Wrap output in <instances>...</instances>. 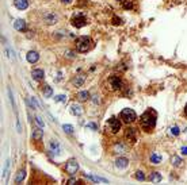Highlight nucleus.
Returning a JSON list of instances; mask_svg holds the SVG:
<instances>
[{"label": "nucleus", "instance_id": "obj_1", "mask_svg": "<svg viewBox=\"0 0 187 185\" xmlns=\"http://www.w3.org/2000/svg\"><path fill=\"white\" fill-rule=\"evenodd\" d=\"M156 111L155 110H152V108H149V110H146L144 114H142L141 116V126L142 128L145 130H152L155 126H156Z\"/></svg>", "mask_w": 187, "mask_h": 185}, {"label": "nucleus", "instance_id": "obj_2", "mask_svg": "<svg viewBox=\"0 0 187 185\" xmlns=\"http://www.w3.org/2000/svg\"><path fill=\"white\" fill-rule=\"evenodd\" d=\"M76 46H77L79 52L86 53L92 47V39L90 37H79L76 41Z\"/></svg>", "mask_w": 187, "mask_h": 185}, {"label": "nucleus", "instance_id": "obj_3", "mask_svg": "<svg viewBox=\"0 0 187 185\" xmlns=\"http://www.w3.org/2000/svg\"><path fill=\"white\" fill-rule=\"evenodd\" d=\"M120 116H121V119H122V122L126 123V124L134 122L136 119H137V115H136V112L133 111L131 108H124V110L121 111Z\"/></svg>", "mask_w": 187, "mask_h": 185}, {"label": "nucleus", "instance_id": "obj_4", "mask_svg": "<svg viewBox=\"0 0 187 185\" xmlns=\"http://www.w3.org/2000/svg\"><path fill=\"white\" fill-rule=\"evenodd\" d=\"M65 169H67V172L71 174V176H73V174L79 170V162L76 161L75 158L69 159V161L67 162V166H65Z\"/></svg>", "mask_w": 187, "mask_h": 185}, {"label": "nucleus", "instance_id": "obj_5", "mask_svg": "<svg viewBox=\"0 0 187 185\" xmlns=\"http://www.w3.org/2000/svg\"><path fill=\"white\" fill-rule=\"evenodd\" d=\"M109 126H110V128H111V133L117 134L121 130V122L115 118V116H111L109 120Z\"/></svg>", "mask_w": 187, "mask_h": 185}, {"label": "nucleus", "instance_id": "obj_6", "mask_svg": "<svg viewBox=\"0 0 187 185\" xmlns=\"http://www.w3.org/2000/svg\"><path fill=\"white\" fill-rule=\"evenodd\" d=\"M72 24L75 27H77V29H80V27H83L86 24V18L83 15H76V16L72 18Z\"/></svg>", "mask_w": 187, "mask_h": 185}, {"label": "nucleus", "instance_id": "obj_7", "mask_svg": "<svg viewBox=\"0 0 187 185\" xmlns=\"http://www.w3.org/2000/svg\"><path fill=\"white\" fill-rule=\"evenodd\" d=\"M125 139L131 142V143H134L136 142V130L131 128V127L126 128V131H125Z\"/></svg>", "mask_w": 187, "mask_h": 185}, {"label": "nucleus", "instance_id": "obj_8", "mask_svg": "<svg viewBox=\"0 0 187 185\" xmlns=\"http://www.w3.org/2000/svg\"><path fill=\"white\" fill-rule=\"evenodd\" d=\"M44 19H45V23H48V24H54L57 22V15L53 12H48V14H45Z\"/></svg>", "mask_w": 187, "mask_h": 185}, {"label": "nucleus", "instance_id": "obj_9", "mask_svg": "<svg viewBox=\"0 0 187 185\" xmlns=\"http://www.w3.org/2000/svg\"><path fill=\"white\" fill-rule=\"evenodd\" d=\"M26 58L30 64H35L38 59H39V54H38L37 52H29L26 54Z\"/></svg>", "mask_w": 187, "mask_h": 185}, {"label": "nucleus", "instance_id": "obj_10", "mask_svg": "<svg viewBox=\"0 0 187 185\" xmlns=\"http://www.w3.org/2000/svg\"><path fill=\"white\" fill-rule=\"evenodd\" d=\"M110 84H111V87L114 89L122 88V81H121L120 77H117V76H112V77H110Z\"/></svg>", "mask_w": 187, "mask_h": 185}, {"label": "nucleus", "instance_id": "obj_11", "mask_svg": "<svg viewBox=\"0 0 187 185\" xmlns=\"http://www.w3.org/2000/svg\"><path fill=\"white\" fill-rule=\"evenodd\" d=\"M14 29L18 30V31H25L26 30V22L23 19H18L14 22Z\"/></svg>", "mask_w": 187, "mask_h": 185}, {"label": "nucleus", "instance_id": "obj_12", "mask_svg": "<svg viewBox=\"0 0 187 185\" xmlns=\"http://www.w3.org/2000/svg\"><path fill=\"white\" fill-rule=\"evenodd\" d=\"M127 165H129V161H127V158H124V157H121V158H117L115 166L118 168V169H125Z\"/></svg>", "mask_w": 187, "mask_h": 185}, {"label": "nucleus", "instance_id": "obj_13", "mask_svg": "<svg viewBox=\"0 0 187 185\" xmlns=\"http://www.w3.org/2000/svg\"><path fill=\"white\" fill-rule=\"evenodd\" d=\"M84 176H86L87 178H90L91 181H94V182H105V184H107V182H109V180H107V178L98 177V176H92V174H88V173H86Z\"/></svg>", "mask_w": 187, "mask_h": 185}, {"label": "nucleus", "instance_id": "obj_14", "mask_svg": "<svg viewBox=\"0 0 187 185\" xmlns=\"http://www.w3.org/2000/svg\"><path fill=\"white\" fill-rule=\"evenodd\" d=\"M14 4L18 10H26L29 7V0H14Z\"/></svg>", "mask_w": 187, "mask_h": 185}, {"label": "nucleus", "instance_id": "obj_15", "mask_svg": "<svg viewBox=\"0 0 187 185\" xmlns=\"http://www.w3.org/2000/svg\"><path fill=\"white\" fill-rule=\"evenodd\" d=\"M49 147H50V151H53L54 154H60V143L56 141H50V143H49Z\"/></svg>", "mask_w": 187, "mask_h": 185}, {"label": "nucleus", "instance_id": "obj_16", "mask_svg": "<svg viewBox=\"0 0 187 185\" xmlns=\"http://www.w3.org/2000/svg\"><path fill=\"white\" fill-rule=\"evenodd\" d=\"M31 74H33V78H34V80H37V81L42 80V78H44V76H45V73H44V71H42V69H34Z\"/></svg>", "mask_w": 187, "mask_h": 185}, {"label": "nucleus", "instance_id": "obj_17", "mask_svg": "<svg viewBox=\"0 0 187 185\" xmlns=\"http://www.w3.org/2000/svg\"><path fill=\"white\" fill-rule=\"evenodd\" d=\"M44 137V131H42L41 127H35L33 131V139L34 141H38V139H41Z\"/></svg>", "mask_w": 187, "mask_h": 185}, {"label": "nucleus", "instance_id": "obj_18", "mask_svg": "<svg viewBox=\"0 0 187 185\" xmlns=\"http://www.w3.org/2000/svg\"><path fill=\"white\" fill-rule=\"evenodd\" d=\"M71 112H72L73 115H76V116L82 115V114H83L82 105H77V104H72V105H71Z\"/></svg>", "mask_w": 187, "mask_h": 185}, {"label": "nucleus", "instance_id": "obj_19", "mask_svg": "<svg viewBox=\"0 0 187 185\" xmlns=\"http://www.w3.org/2000/svg\"><path fill=\"white\" fill-rule=\"evenodd\" d=\"M149 161L152 163H155V165H159V163L161 162V156L160 154H157V153H152L149 157Z\"/></svg>", "mask_w": 187, "mask_h": 185}, {"label": "nucleus", "instance_id": "obj_20", "mask_svg": "<svg viewBox=\"0 0 187 185\" xmlns=\"http://www.w3.org/2000/svg\"><path fill=\"white\" fill-rule=\"evenodd\" d=\"M149 181L150 182H155V184L160 182L161 181V174L159 173V172H153V173L149 176Z\"/></svg>", "mask_w": 187, "mask_h": 185}, {"label": "nucleus", "instance_id": "obj_21", "mask_svg": "<svg viewBox=\"0 0 187 185\" xmlns=\"http://www.w3.org/2000/svg\"><path fill=\"white\" fill-rule=\"evenodd\" d=\"M114 151L115 153H125L126 151V146H125L122 142H118V143L114 146Z\"/></svg>", "mask_w": 187, "mask_h": 185}, {"label": "nucleus", "instance_id": "obj_22", "mask_svg": "<svg viewBox=\"0 0 187 185\" xmlns=\"http://www.w3.org/2000/svg\"><path fill=\"white\" fill-rule=\"evenodd\" d=\"M72 82H73L75 87H82L83 84H84V76H76Z\"/></svg>", "mask_w": 187, "mask_h": 185}, {"label": "nucleus", "instance_id": "obj_23", "mask_svg": "<svg viewBox=\"0 0 187 185\" xmlns=\"http://www.w3.org/2000/svg\"><path fill=\"white\" fill-rule=\"evenodd\" d=\"M25 177H26V170H19L15 177V182H22Z\"/></svg>", "mask_w": 187, "mask_h": 185}, {"label": "nucleus", "instance_id": "obj_24", "mask_svg": "<svg viewBox=\"0 0 187 185\" xmlns=\"http://www.w3.org/2000/svg\"><path fill=\"white\" fill-rule=\"evenodd\" d=\"M77 97H79V100H82V101H86V100L90 97V92H88V91H82V92H79Z\"/></svg>", "mask_w": 187, "mask_h": 185}, {"label": "nucleus", "instance_id": "obj_25", "mask_svg": "<svg viewBox=\"0 0 187 185\" xmlns=\"http://www.w3.org/2000/svg\"><path fill=\"white\" fill-rule=\"evenodd\" d=\"M172 165H174V166H180V165H182V159L179 158V157H176V156H174L172 157Z\"/></svg>", "mask_w": 187, "mask_h": 185}, {"label": "nucleus", "instance_id": "obj_26", "mask_svg": "<svg viewBox=\"0 0 187 185\" xmlns=\"http://www.w3.org/2000/svg\"><path fill=\"white\" fill-rule=\"evenodd\" d=\"M44 95H45V97H50L53 95V91L49 85H45V88H44Z\"/></svg>", "mask_w": 187, "mask_h": 185}, {"label": "nucleus", "instance_id": "obj_27", "mask_svg": "<svg viewBox=\"0 0 187 185\" xmlns=\"http://www.w3.org/2000/svg\"><path fill=\"white\" fill-rule=\"evenodd\" d=\"M136 178H137L138 181H144V180H145V174H144V172H141V170L136 172Z\"/></svg>", "mask_w": 187, "mask_h": 185}, {"label": "nucleus", "instance_id": "obj_28", "mask_svg": "<svg viewBox=\"0 0 187 185\" xmlns=\"http://www.w3.org/2000/svg\"><path fill=\"white\" fill-rule=\"evenodd\" d=\"M8 96H10V100H11L12 107H14V110L16 111V104H15V100H14V96H12V91H11L10 88H8Z\"/></svg>", "mask_w": 187, "mask_h": 185}, {"label": "nucleus", "instance_id": "obj_29", "mask_svg": "<svg viewBox=\"0 0 187 185\" xmlns=\"http://www.w3.org/2000/svg\"><path fill=\"white\" fill-rule=\"evenodd\" d=\"M63 128H64V131H65L67 134H72V133H73V127H72L71 124H64Z\"/></svg>", "mask_w": 187, "mask_h": 185}, {"label": "nucleus", "instance_id": "obj_30", "mask_svg": "<svg viewBox=\"0 0 187 185\" xmlns=\"http://www.w3.org/2000/svg\"><path fill=\"white\" fill-rule=\"evenodd\" d=\"M171 134L172 135H175V137H178L180 134V130H179V127L178 126H174V127H171Z\"/></svg>", "mask_w": 187, "mask_h": 185}, {"label": "nucleus", "instance_id": "obj_31", "mask_svg": "<svg viewBox=\"0 0 187 185\" xmlns=\"http://www.w3.org/2000/svg\"><path fill=\"white\" fill-rule=\"evenodd\" d=\"M35 122L38 123V124H39V127H44L45 126V123H44V120H42V118H39V116H35Z\"/></svg>", "mask_w": 187, "mask_h": 185}, {"label": "nucleus", "instance_id": "obj_32", "mask_svg": "<svg viewBox=\"0 0 187 185\" xmlns=\"http://www.w3.org/2000/svg\"><path fill=\"white\" fill-rule=\"evenodd\" d=\"M54 100H56V101H65V96H64V95H58V96L54 97Z\"/></svg>", "mask_w": 187, "mask_h": 185}, {"label": "nucleus", "instance_id": "obj_33", "mask_svg": "<svg viewBox=\"0 0 187 185\" xmlns=\"http://www.w3.org/2000/svg\"><path fill=\"white\" fill-rule=\"evenodd\" d=\"M87 128H92V130H98V126L95 123H88L87 124Z\"/></svg>", "mask_w": 187, "mask_h": 185}, {"label": "nucleus", "instance_id": "obj_34", "mask_svg": "<svg viewBox=\"0 0 187 185\" xmlns=\"http://www.w3.org/2000/svg\"><path fill=\"white\" fill-rule=\"evenodd\" d=\"M180 151H182L183 156H187V146H183V147L180 149Z\"/></svg>", "mask_w": 187, "mask_h": 185}, {"label": "nucleus", "instance_id": "obj_35", "mask_svg": "<svg viewBox=\"0 0 187 185\" xmlns=\"http://www.w3.org/2000/svg\"><path fill=\"white\" fill-rule=\"evenodd\" d=\"M124 7L125 8H131V7H133V4L129 3V1H126V3H124Z\"/></svg>", "mask_w": 187, "mask_h": 185}, {"label": "nucleus", "instance_id": "obj_36", "mask_svg": "<svg viewBox=\"0 0 187 185\" xmlns=\"http://www.w3.org/2000/svg\"><path fill=\"white\" fill-rule=\"evenodd\" d=\"M114 23H115V24H120V23H121V19L115 16V18H114Z\"/></svg>", "mask_w": 187, "mask_h": 185}, {"label": "nucleus", "instance_id": "obj_37", "mask_svg": "<svg viewBox=\"0 0 187 185\" xmlns=\"http://www.w3.org/2000/svg\"><path fill=\"white\" fill-rule=\"evenodd\" d=\"M61 1H63L64 4H69V3H71V1H72V0H61Z\"/></svg>", "mask_w": 187, "mask_h": 185}, {"label": "nucleus", "instance_id": "obj_38", "mask_svg": "<svg viewBox=\"0 0 187 185\" xmlns=\"http://www.w3.org/2000/svg\"><path fill=\"white\" fill-rule=\"evenodd\" d=\"M68 182H69V184H73V182H76V180H75V178H71Z\"/></svg>", "mask_w": 187, "mask_h": 185}, {"label": "nucleus", "instance_id": "obj_39", "mask_svg": "<svg viewBox=\"0 0 187 185\" xmlns=\"http://www.w3.org/2000/svg\"><path fill=\"white\" fill-rule=\"evenodd\" d=\"M184 112H186V115H187V105H186V108H184Z\"/></svg>", "mask_w": 187, "mask_h": 185}, {"label": "nucleus", "instance_id": "obj_40", "mask_svg": "<svg viewBox=\"0 0 187 185\" xmlns=\"http://www.w3.org/2000/svg\"><path fill=\"white\" fill-rule=\"evenodd\" d=\"M118 1H122V0H118Z\"/></svg>", "mask_w": 187, "mask_h": 185}, {"label": "nucleus", "instance_id": "obj_41", "mask_svg": "<svg viewBox=\"0 0 187 185\" xmlns=\"http://www.w3.org/2000/svg\"><path fill=\"white\" fill-rule=\"evenodd\" d=\"M186 131H187V128H186Z\"/></svg>", "mask_w": 187, "mask_h": 185}]
</instances>
